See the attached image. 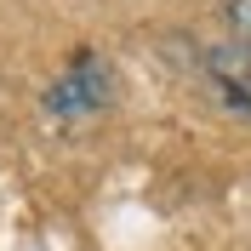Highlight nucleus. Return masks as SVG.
<instances>
[{
    "instance_id": "f257e3e1",
    "label": "nucleus",
    "mask_w": 251,
    "mask_h": 251,
    "mask_svg": "<svg viewBox=\"0 0 251 251\" xmlns=\"http://www.w3.org/2000/svg\"><path fill=\"white\" fill-rule=\"evenodd\" d=\"M109 97H114L109 63L97 57V51H75V63H69V69H63V75L46 86L40 109H46L51 120H86V114L109 109Z\"/></svg>"
},
{
    "instance_id": "7ed1b4c3",
    "label": "nucleus",
    "mask_w": 251,
    "mask_h": 251,
    "mask_svg": "<svg viewBox=\"0 0 251 251\" xmlns=\"http://www.w3.org/2000/svg\"><path fill=\"white\" fill-rule=\"evenodd\" d=\"M223 23L234 34V46L251 51V0H223Z\"/></svg>"
},
{
    "instance_id": "f03ea898",
    "label": "nucleus",
    "mask_w": 251,
    "mask_h": 251,
    "mask_svg": "<svg viewBox=\"0 0 251 251\" xmlns=\"http://www.w3.org/2000/svg\"><path fill=\"white\" fill-rule=\"evenodd\" d=\"M200 69H205V80L217 86L223 109L240 114V120H251V51H240L234 40H223V46L200 51Z\"/></svg>"
}]
</instances>
